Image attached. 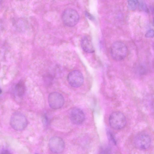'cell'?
<instances>
[{"instance_id":"6da1fadb","label":"cell","mask_w":154,"mask_h":154,"mask_svg":"<svg viewBox=\"0 0 154 154\" xmlns=\"http://www.w3.org/2000/svg\"><path fill=\"white\" fill-rule=\"evenodd\" d=\"M128 53L126 46L123 42L116 41L112 44L110 48V54L112 58L118 61L123 60Z\"/></svg>"},{"instance_id":"7a4b0ae2","label":"cell","mask_w":154,"mask_h":154,"mask_svg":"<svg viewBox=\"0 0 154 154\" xmlns=\"http://www.w3.org/2000/svg\"><path fill=\"white\" fill-rule=\"evenodd\" d=\"M10 124L14 130L21 131L26 127L28 121L24 115L20 112H16L11 116L10 119Z\"/></svg>"},{"instance_id":"3957f363","label":"cell","mask_w":154,"mask_h":154,"mask_svg":"<svg viewBox=\"0 0 154 154\" xmlns=\"http://www.w3.org/2000/svg\"><path fill=\"white\" fill-rule=\"evenodd\" d=\"M62 19L63 23L66 26L68 27H73L78 22L79 16L75 10L68 8L63 12Z\"/></svg>"},{"instance_id":"277c9868","label":"cell","mask_w":154,"mask_h":154,"mask_svg":"<svg viewBox=\"0 0 154 154\" xmlns=\"http://www.w3.org/2000/svg\"><path fill=\"white\" fill-rule=\"evenodd\" d=\"M109 124L113 128L119 130L123 128L125 125L126 120L124 115L120 112L112 113L109 119Z\"/></svg>"},{"instance_id":"5b68a950","label":"cell","mask_w":154,"mask_h":154,"mask_svg":"<svg viewBox=\"0 0 154 154\" xmlns=\"http://www.w3.org/2000/svg\"><path fill=\"white\" fill-rule=\"evenodd\" d=\"M134 143L137 148L140 149H146L148 148L150 145L151 139L147 134L140 133L135 137Z\"/></svg>"},{"instance_id":"8992f818","label":"cell","mask_w":154,"mask_h":154,"mask_svg":"<svg viewBox=\"0 0 154 154\" xmlns=\"http://www.w3.org/2000/svg\"><path fill=\"white\" fill-rule=\"evenodd\" d=\"M48 102L51 108L54 109H57L63 106L64 103V99L61 94L54 92L49 95Z\"/></svg>"},{"instance_id":"52a82bcc","label":"cell","mask_w":154,"mask_h":154,"mask_svg":"<svg viewBox=\"0 0 154 154\" xmlns=\"http://www.w3.org/2000/svg\"><path fill=\"white\" fill-rule=\"evenodd\" d=\"M48 146L50 150L56 154L62 152L65 148V143L63 140L57 136L53 137L50 139Z\"/></svg>"},{"instance_id":"ba28073f","label":"cell","mask_w":154,"mask_h":154,"mask_svg":"<svg viewBox=\"0 0 154 154\" xmlns=\"http://www.w3.org/2000/svg\"><path fill=\"white\" fill-rule=\"evenodd\" d=\"M67 80L71 86L77 88L81 86L83 83L84 78L80 71L75 70L71 72L68 74Z\"/></svg>"},{"instance_id":"9c48e42d","label":"cell","mask_w":154,"mask_h":154,"mask_svg":"<svg viewBox=\"0 0 154 154\" xmlns=\"http://www.w3.org/2000/svg\"><path fill=\"white\" fill-rule=\"evenodd\" d=\"M70 118L71 122L75 125H79L85 120V116L83 111L77 108L72 109L70 113Z\"/></svg>"},{"instance_id":"30bf717a","label":"cell","mask_w":154,"mask_h":154,"mask_svg":"<svg viewBox=\"0 0 154 154\" xmlns=\"http://www.w3.org/2000/svg\"><path fill=\"white\" fill-rule=\"evenodd\" d=\"M81 45L82 50L87 53H92L94 51L91 39L90 36L85 35L82 38Z\"/></svg>"},{"instance_id":"8fae6325","label":"cell","mask_w":154,"mask_h":154,"mask_svg":"<svg viewBox=\"0 0 154 154\" xmlns=\"http://www.w3.org/2000/svg\"><path fill=\"white\" fill-rule=\"evenodd\" d=\"M15 89L17 95L19 97H22L24 95L26 90L24 82L23 81H20L16 85Z\"/></svg>"},{"instance_id":"7c38bea8","label":"cell","mask_w":154,"mask_h":154,"mask_svg":"<svg viewBox=\"0 0 154 154\" xmlns=\"http://www.w3.org/2000/svg\"><path fill=\"white\" fill-rule=\"evenodd\" d=\"M128 3L129 9L131 10L134 11L136 9L139 2L137 0H130L128 1Z\"/></svg>"},{"instance_id":"4fadbf2b","label":"cell","mask_w":154,"mask_h":154,"mask_svg":"<svg viewBox=\"0 0 154 154\" xmlns=\"http://www.w3.org/2000/svg\"><path fill=\"white\" fill-rule=\"evenodd\" d=\"M145 36L148 38H153L154 37V30L151 29L147 31L145 34Z\"/></svg>"},{"instance_id":"5bb4252c","label":"cell","mask_w":154,"mask_h":154,"mask_svg":"<svg viewBox=\"0 0 154 154\" xmlns=\"http://www.w3.org/2000/svg\"><path fill=\"white\" fill-rule=\"evenodd\" d=\"M0 154H11V153L8 149H5L2 150Z\"/></svg>"},{"instance_id":"9a60e30c","label":"cell","mask_w":154,"mask_h":154,"mask_svg":"<svg viewBox=\"0 0 154 154\" xmlns=\"http://www.w3.org/2000/svg\"><path fill=\"white\" fill-rule=\"evenodd\" d=\"M153 24L154 25V18H153Z\"/></svg>"},{"instance_id":"2e32d148","label":"cell","mask_w":154,"mask_h":154,"mask_svg":"<svg viewBox=\"0 0 154 154\" xmlns=\"http://www.w3.org/2000/svg\"><path fill=\"white\" fill-rule=\"evenodd\" d=\"M38 154L36 153V154Z\"/></svg>"}]
</instances>
